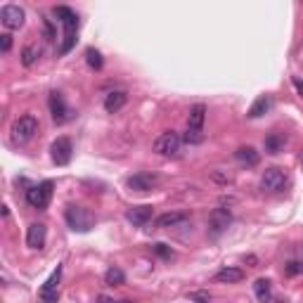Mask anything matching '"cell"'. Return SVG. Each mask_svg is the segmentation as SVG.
Wrapping results in <instances>:
<instances>
[{"label":"cell","instance_id":"obj_33","mask_svg":"<svg viewBox=\"0 0 303 303\" xmlns=\"http://www.w3.org/2000/svg\"><path fill=\"white\" fill-rule=\"evenodd\" d=\"M244 261L249 263V268H258V258H256V256H247Z\"/></svg>","mask_w":303,"mask_h":303},{"label":"cell","instance_id":"obj_7","mask_svg":"<svg viewBox=\"0 0 303 303\" xmlns=\"http://www.w3.org/2000/svg\"><path fill=\"white\" fill-rule=\"evenodd\" d=\"M50 154H52V161L57 166H67L71 161V154H74V145L69 138H57L50 147Z\"/></svg>","mask_w":303,"mask_h":303},{"label":"cell","instance_id":"obj_1","mask_svg":"<svg viewBox=\"0 0 303 303\" xmlns=\"http://www.w3.org/2000/svg\"><path fill=\"white\" fill-rule=\"evenodd\" d=\"M64 218H67V223H69L71 230H76V232H88V230H93V225H95L93 213H90L86 206H76V204L67 206Z\"/></svg>","mask_w":303,"mask_h":303},{"label":"cell","instance_id":"obj_15","mask_svg":"<svg viewBox=\"0 0 303 303\" xmlns=\"http://www.w3.org/2000/svg\"><path fill=\"white\" fill-rule=\"evenodd\" d=\"M185 220H187V213H183V211H171V213H163V216L156 218V227H161V230H168V227L183 225Z\"/></svg>","mask_w":303,"mask_h":303},{"label":"cell","instance_id":"obj_31","mask_svg":"<svg viewBox=\"0 0 303 303\" xmlns=\"http://www.w3.org/2000/svg\"><path fill=\"white\" fill-rule=\"evenodd\" d=\"M154 251H156V254H159V256H163V258H171V256H173V251L168 249L166 244H156V247H154Z\"/></svg>","mask_w":303,"mask_h":303},{"label":"cell","instance_id":"obj_5","mask_svg":"<svg viewBox=\"0 0 303 303\" xmlns=\"http://www.w3.org/2000/svg\"><path fill=\"white\" fill-rule=\"evenodd\" d=\"M284 185H287V173L277 166L265 168L261 175V190H265V192H280Z\"/></svg>","mask_w":303,"mask_h":303},{"label":"cell","instance_id":"obj_9","mask_svg":"<svg viewBox=\"0 0 303 303\" xmlns=\"http://www.w3.org/2000/svg\"><path fill=\"white\" fill-rule=\"evenodd\" d=\"M0 22L5 29H22L24 26V10L19 5H5L0 10Z\"/></svg>","mask_w":303,"mask_h":303},{"label":"cell","instance_id":"obj_37","mask_svg":"<svg viewBox=\"0 0 303 303\" xmlns=\"http://www.w3.org/2000/svg\"><path fill=\"white\" fill-rule=\"evenodd\" d=\"M121 303H133V301H121Z\"/></svg>","mask_w":303,"mask_h":303},{"label":"cell","instance_id":"obj_32","mask_svg":"<svg viewBox=\"0 0 303 303\" xmlns=\"http://www.w3.org/2000/svg\"><path fill=\"white\" fill-rule=\"evenodd\" d=\"M43 26H45V38H47V40H54V36H57V33H54L50 19H45V22H43Z\"/></svg>","mask_w":303,"mask_h":303},{"label":"cell","instance_id":"obj_17","mask_svg":"<svg viewBox=\"0 0 303 303\" xmlns=\"http://www.w3.org/2000/svg\"><path fill=\"white\" fill-rule=\"evenodd\" d=\"M40 57H43V47H40L38 43H26V45L22 47V64L24 67H33Z\"/></svg>","mask_w":303,"mask_h":303},{"label":"cell","instance_id":"obj_4","mask_svg":"<svg viewBox=\"0 0 303 303\" xmlns=\"http://www.w3.org/2000/svg\"><path fill=\"white\" fill-rule=\"evenodd\" d=\"M50 199H52V183H50V180L31 187V190L26 192V202L31 204L33 209H45L47 204H50Z\"/></svg>","mask_w":303,"mask_h":303},{"label":"cell","instance_id":"obj_29","mask_svg":"<svg viewBox=\"0 0 303 303\" xmlns=\"http://www.w3.org/2000/svg\"><path fill=\"white\" fill-rule=\"evenodd\" d=\"M74 43H76V33H64V43H62V47H59V52L67 54L71 47H74Z\"/></svg>","mask_w":303,"mask_h":303},{"label":"cell","instance_id":"obj_26","mask_svg":"<svg viewBox=\"0 0 303 303\" xmlns=\"http://www.w3.org/2000/svg\"><path fill=\"white\" fill-rule=\"evenodd\" d=\"M86 62L90 64L93 69H97V71H100L102 64H104V62H102V54L97 52V50H93V47H90V50H86Z\"/></svg>","mask_w":303,"mask_h":303},{"label":"cell","instance_id":"obj_28","mask_svg":"<svg viewBox=\"0 0 303 303\" xmlns=\"http://www.w3.org/2000/svg\"><path fill=\"white\" fill-rule=\"evenodd\" d=\"M187 298H190V301H195V303H209L211 294H209V291H190Z\"/></svg>","mask_w":303,"mask_h":303},{"label":"cell","instance_id":"obj_24","mask_svg":"<svg viewBox=\"0 0 303 303\" xmlns=\"http://www.w3.org/2000/svg\"><path fill=\"white\" fill-rule=\"evenodd\" d=\"M104 282H107L109 287H121L126 282V275L118 268H109L107 272H104Z\"/></svg>","mask_w":303,"mask_h":303},{"label":"cell","instance_id":"obj_21","mask_svg":"<svg viewBox=\"0 0 303 303\" xmlns=\"http://www.w3.org/2000/svg\"><path fill=\"white\" fill-rule=\"evenodd\" d=\"M254 291H256V298H258L261 303H270V298H272L270 280H265V277L256 280V282H254Z\"/></svg>","mask_w":303,"mask_h":303},{"label":"cell","instance_id":"obj_36","mask_svg":"<svg viewBox=\"0 0 303 303\" xmlns=\"http://www.w3.org/2000/svg\"><path fill=\"white\" fill-rule=\"evenodd\" d=\"M294 86H296V90L303 95V81H301V78H294Z\"/></svg>","mask_w":303,"mask_h":303},{"label":"cell","instance_id":"obj_20","mask_svg":"<svg viewBox=\"0 0 303 303\" xmlns=\"http://www.w3.org/2000/svg\"><path fill=\"white\" fill-rule=\"evenodd\" d=\"M270 107H272V100L268 97V95H261L254 104H251V109H249V114L247 116L249 118H258V116H263L265 111H270Z\"/></svg>","mask_w":303,"mask_h":303},{"label":"cell","instance_id":"obj_18","mask_svg":"<svg viewBox=\"0 0 303 303\" xmlns=\"http://www.w3.org/2000/svg\"><path fill=\"white\" fill-rule=\"evenodd\" d=\"M234 156H237V161H239L241 166H249V168L258 166V161H261V154H258L254 147H239L234 152Z\"/></svg>","mask_w":303,"mask_h":303},{"label":"cell","instance_id":"obj_19","mask_svg":"<svg viewBox=\"0 0 303 303\" xmlns=\"http://www.w3.org/2000/svg\"><path fill=\"white\" fill-rule=\"evenodd\" d=\"M204 121H206V107H204V104H195V107L190 109L187 128H197V131H204Z\"/></svg>","mask_w":303,"mask_h":303},{"label":"cell","instance_id":"obj_30","mask_svg":"<svg viewBox=\"0 0 303 303\" xmlns=\"http://www.w3.org/2000/svg\"><path fill=\"white\" fill-rule=\"evenodd\" d=\"M10 47H12V36H10V33H3V36H0V50H3V52H10Z\"/></svg>","mask_w":303,"mask_h":303},{"label":"cell","instance_id":"obj_27","mask_svg":"<svg viewBox=\"0 0 303 303\" xmlns=\"http://www.w3.org/2000/svg\"><path fill=\"white\" fill-rule=\"evenodd\" d=\"M211 180H216V183H220V185H227L230 180H232V175L227 171H223V168H216V171H211Z\"/></svg>","mask_w":303,"mask_h":303},{"label":"cell","instance_id":"obj_6","mask_svg":"<svg viewBox=\"0 0 303 303\" xmlns=\"http://www.w3.org/2000/svg\"><path fill=\"white\" fill-rule=\"evenodd\" d=\"M50 114H52V121L54 124H67L69 118H74V111L67 107L62 93H50Z\"/></svg>","mask_w":303,"mask_h":303},{"label":"cell","instance_id":"obj_34","mask_svg":"<svg viewBox=\"0 0 303 303\" xmlns=\"http://www.w3.org/2000/svg\"><path fill=\"white\" fill-rule=\"evenodd\" d=\"M97 303H121V301H114V298H109V296H100Z\"/></svg>","mask_w":303,"mask_h":303},{"label":"cell","instance_id":"obj_3","mask_svg":"<svg viewBox=\"0 0 303 303\" xmlns=\"http://www.w3.org/2000/svg\"><path fill=\"white\" fill-rule=\"evenodd\" d=\"M180 142L183 140H180L178 133H173V131L161 133L154 140V152L161 156H175L180 152Z\"/></svg>","mask_w":303,"mask_h":303},{"label":"cell","instance_id":"obj_14","mask_svg":"<svg viewBox=\"0 0 303 303\" xmlns=\"http://www.w3.org/2000/svg\"><path fill=\"white\" fill-rule=\"evenodd\" d=\"M45 237H47V227L43 223H33V225H29V232H26V244L31 249H40L45 244Z\"/></svg>","mask_w":303,"mask_h":303},{"label":"cell","instance_id":"obj_13","mask_svg":"<svg viewBox=\"0 0 303 303\" xmlns=\"http://www.w3.org/2000/svg\"><path fill=\"white\" fill-rule=\"evenodd\" d=\"M54 17L62 22V26H64V31H67V33H76L78 15L71 8H54Z\"/></svg>","mask_w":303,"mask_h":303},{"label":"cell","instance_id":"obj_8","mask_svg":"<svg viewBox=\"0 0 303 303\" xmlns=\"http://www.w3.org/2000/svg\"><path fill=\"white\" fill-rule=\"evenodd\" d=\"M59 280H62V265H57L52 270V275L47 277V282L40 287V298H43V303H57V287H59Z\"/></svg>","mask_w":303,"mask_h":303},{"label":"cell","instance_id":"obj_10","mask_svg":"<svg viewBox=\"0 0 303 303\" xmlns=\"http://www.w3.org/2000/svg\"><path fill=\"white\" fill-rule=\"evenodd\" d=\"M152 213H154V209L147 206V204H142V206H133V209L126 211V220L140 227V225H147L149 220H152Z\"/></svg>","mask_w":303,"mask_h":303},{"label":"cell","instance_id":"obj_25","mask_svg":"<svg viewBox=\"0 0 303 303\" xmlns=\"http://www.w3.org/2000/svg\"><path fill=\"white\" fill-rule=\"evenodd\" d=\"M204 131H197V128H187V133H185V142L187 145H202L204 142Z\"/></svg>","mask_w":303,"mask_h":303},{"label":"cell","instance_id":"obj_2","mask_svg":"<svg viewBox=\"0 0 303 303\" xmlns=\"http://www.w3.org/2000/svg\"><path fill=\"white\" fill-rule=\"evenodd\" d=\"M36 133H38V118L31 116V114L19 116L12 124V138H15V142H29Z\"/></svg>","mask_w":303,"mask_h":303},{"label":"cell","instance_id":"obj_35","mask_svg":"<svg viewBox=\"0 0 303 303\" xmlns=\"http://www.w3.org/2000/svg\"><path fill=\"white\" fill-rule=\"evenodd\" d=\"M298 270H301V268H298V263H289V275H296Z\"/></svg>","mask_w":303,"mask_h":303},{"label":"cell","instance_id":"obj_16","mask_svg":"<svg viewBox=\"0 0 303 303\" xmlns=\"http://www.w3.org/2000/svg\"><path fill=\"white\" fill-rule=\"evenodd\" d=\"M126 93L124 90H111V93L104 97V111L107 114H116L118 109H124V104H126Z\"/></svg>","mask_w":303,"mask_h":303},{"label":"cell","instance_id":"obj_23","mask_svg":"<svg viewBox=\"0 0 303 303\" xmlns=\"http://www.w3.org/2000/svg\"><path fill=\"white\" fill-rule=\"evenodd\" d=\"M282 149H284V138H282V135L272 133V135L265 138V152H268V154H280Z\"/></svg>","mask_w":303,"mask_h":303},{"label":"cell","instance_id":"obj_22","mask_svg":"<svg viewBox=\"0 0 303 303\" xmlns=\"http://www.w3.org/2000/svg\"><path fill=\"white\" fill-rule=\"evenodd\" d=\"M244 272L239 268H223V270L216 272V280L218 282H227V284H234V282H241Z\"/></svg>","mask_w":303,"mask_h":303},{"label":"cell","instance_id":"obj_11","mask_svg":"<svg viewBox=\"0 0 303 303\" xmlns=\"http://www.w3.org/2000/svg\"><path fill=\"white\" fill-rule=\"evenodd\" d=\"M232 223V213L227 209H213L209 216V225L213 230V234H220L223 230H227V225Z\"/></svg>","mask_w":303,"mask_h":303},{"label":"cell","instance_id":"obj_12","mask_svg":"<svg viewBox=\"0 0 303 303\" xmlns=\"http://www.w3.org/2000/svg\"><path fill=\"white\" fill-rule=\"evenodd\" d=\"M156 183H159V178L152 175V173H138V175H131V178H128V187L135 190V192H149Z\"/></svg>","mask_w":303,"mask_h":303}]
</instances>
